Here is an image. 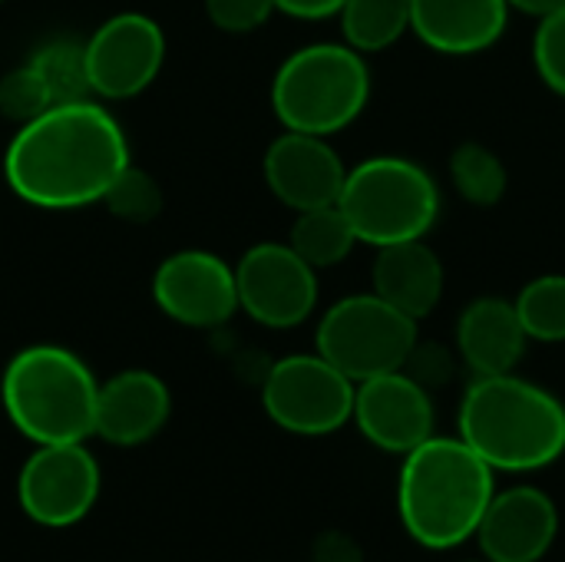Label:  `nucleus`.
<instances>
[{
    "instance_id": "f257e3e1",
    "label": "nucleus",
    "mask_w": 565,
    "mask_h": 562,
    "mask_svg": "<svg viewBox=\"0 0 565 562\" xmlns=\"http://www.w3.org/2000/svg\"><path fill=\"white\" fill-rule=\"evenodd\" d=\"M126 166V132L96 99L53 103L36 119L17 126L3 152L10 192L26 205L53 212L103 202Z\"/></svg>"
},
{
    "instance_id": "f03ea898",
    "label": "nucleus",
    "mask_w": 565,
    "mask_h": 562,
    "mask_svg": "<svg viewBox=\"0 0 565 562\" xmlns=\"http://www.w3.org/2000/svg\"><path fill=\"white\" fill-rule=\"evenodd\" d=\"M493 467L457 434L427 437L404 454L397 474V513L407 537L424 550H454L477 537L497 494Z\"/></svg>"
},
{
    "instance_id": "7ed1b4c3",
    "label": "nucleus",
    "mask_w": 565,
    "mask_h": 562,
    "mask_svg": "<svg viewBox=\"0 0 565 562\" xmlns=\"http://www.w3.org/2000/svg\"><path fill=\"white\" fill-rule=\"evenodd\" d=\"M457 431L497 474H533L565 457V404L513 371L467 384Z\"/></svg>"
},
{
    "instance_id": "20e7f679",
    "label": "nucleus",
    "mask_w": 565,
    "mask_h": 562,
    "mask_svg": "<svg viewBox=\"0 0 565 562\" xmlns=\"http://www.w3.org/2000/svg\"><path fill=\"white\" fill-rule=\"evenodd\" d=\"M0 401L10 424L36 447L96 437L99 381L70 348L30 344L17 351L3 368Z\"/></svg>"
},
{
    "instance_id": "39448f33",
    "label": "nucleus",
    "mask_w": 565,
    "mask_h": 562,
    "mask_svg": "<svg viewBox=\"0 0 565 562\" xmlns=\"http://www.w3.org/2000/svg\"><path fill=\"white\" fill-rule=\"evenodd\" d=\"M371 103V66L361 50L308 43L281 60L271 76V109L291 132L334 136L361 119Z\"/></svg>"
},
{
    "instance_id": "423d86ee",
    "label": "nucleus",
    "mask_w": 565,
    "mask_h": 562,
    "mask_svg": "<svg viewBox=\"0 0 565 562\" xmlns=\"http://www.w3.org/2000/svg\"><path fill=\"white\" fill-rule=\"evenodd\" d=\"M338 205L361 245L384 248L430 235L440 219V185L417 159L367 156L348 169Z\"/></svg>"
},
{
    "instance_id": "0eeeda50",
    "label": "nucleus",
    "mask_w": 565,
    "mask_h": 562,
    "mask_svg": "<svg viewBox=\"0 0 565 562\" xmlns=\"http://www.w3.org/2000/svg\"><path fill=\"white\" fill-rule=\"evenodd\" d=\"M417 318L404 315L374 291L338 298L318 321L315 351L354 384L401 371L420 341Z\"/></svg>"
},
{
    "instance_id": "6e6552de",
    "label": "nucleus",
    "mask_w": 565,
    "mask_h": 562,
    "mask_svg": "<svg viewBox=\"0 0 565 562\" xmlns=\"http://www.w3.org/2000/svg\"><path fill=\"white\" fill-rule=\"evenodd\" d=\"M358 384L328 358L288 354L275 361L262 384L268 421L298 437H328L351 424Z\"/></svg>"
},
{
    "instance_id": "1a4fd4ad",
    "label": "nucleus",
    "mask_w": 565,
    "mask_h": 562,
    "mask_svg": "<svg viewBox=\"0 0 565 562\" xmlns=\"http://www.w3.org/2000/svg\"><path fill=\"white\" fill-rule=\"evenodd\" d=\"M238 308L271 331L305 325L318 308V268L288 242H258L235 265Z\"/></svg>"
},
{
    "instance_id": "9d476101",
    "label": "nucleus",
    "mask_w": 565,
    "mask_h": 562,
    "mask_svg": "<svg viewBox=\"0 0 565 562\" xmlns=\"http://www.w3.org/2000/svg\"><path fill=\"white\" fill-rule=\"evenodd\" d=\"M103 474L83 444L36 447L17 477L20 510L46 530H66L96 507Z\"/></svg>"
},
{
    "instance_id": "9b49d317",
    "label": "nucleus",
    "mask_w": 565,
    "mask_h": 562,
    "mask_svg": "<svg viewBox=\"0 0 565 562\" xmlns=\"http://www.w3.org/2000/svg\"><path fill=\"white\" fill-rule=\"evenodd\" d=\"M86 70L93 96L132 99L149 89L166 63V33L146 13H116L93 30Z\"/></svg>"
},
{
    "instance_id": "f8f14e48",
    "label": "nucleus",
    "mask_w": 565,
    "mask_h": 562,
    "mask_svg": "<svg viewBox=\"0 0 565 562\" xmlns=\"http://www.w3.org/2000/svg\"><path fill=\"white\" fill-rule=\"evenodd\" d=\"M156 308L185 328H222L238 308L235 268L202 248L169 255L152 275Z\"/></svg>"
},
{
    "instance_id": "ddd939ff",
    "label": "nucleus",
    "mask_w": 565,
    "mask_h": 562,
    "mask_svg": "<svg viewBox=\"0 0 565 562\" xmlns=\"http://www.w3.org/2000/svg\"><path fill=\"white\" fill-rule=\"evenodd\" d=\"M351 421L371 447L404 457L434 437L437 411L430 391L401 368L358 384Z\"/></svg>"
},
{
    "instance_id": "4468645a",
    "label": "nucleus",
    "mask_w": 565,
    "mask_h": 562,
    "mask_svg": "<svg viewBox=\"0 0 565 562\" xmlns=\"http://www.w3.org/2000/svg\"><path fill=\"white\" fill-rule=\"evenodd\" d=\"M268 192L291 212L334 205L341 199L348 166L328 136L285 129L262 159Z\"/></svg>"
},
{
    "instance_id": "2eb2a0df",
    "label": "nucleus",
    "mask_w": 565,
    "mask_h": 562,
    "mask_svg": "<svg viewBox=\"0 0 565 562\" xmlns=\"http://www.w3.org/2000/svg\"><path fill=\"white\" fill-rule=\"evenodd\" d=\"M559 537V510L553 497L540 487H510L497 490L477 543L490 562H540Z\"/></svg>"
},
{
    "instance_id": "dca6fc26",
    "label": "nucleus",
    "mask_w": 565,
    "mask_h": 562,
    "mask_svg": "<svg viewBox=\"0 0 565 562\" xmlns=\"http://www.w3.org/2000/svg\"><path fill=\"white\" fill-rule=\"evenodd\" d=\"M172 414L169 388L159 374L132 368L99 384L96 437L113 447H139L152 441Z\"/></svg>"
},
{
    "instance_id": "f3484780",
    "label": "nucleus",
    "mask_w": 565,
    "mask_h": 562,
    "mask_svg": "<svg viewBox=\"0 0 565 562\" xmlns=\"http://www.w3.org/2000/svg\"><path fill=\"white\" fill-rule=\"evenodd\" d=\"M510 23L507 0H411V33L444 56L490 50Z\"/></svg>"
},
{
    "instance_id": "a211bd4d",
    "label": "nucleus",
    "mask_w": 565,
    "mask_h": 562,
    "mask_svg": "<svg viewBox=\"0 0 565 562\" xmlns=\"http://www.w3.org/2000/svg\"><path fill=\"white\" fill-rule=\"evenodd\" d=\"M457 354L473 371L483 374H510L526 354L530 335L520 321L513 298L480 295L457 318Z\"/></svg>"
},
{
    "instance_id": "6ab92c4d",
    "label": "nucleus",
    "mask_w": 565,
    "mask_h": 562,
    "mask_svg": "<svg viewBox=\"0 0 565 562\" xmlns=\"http://www.w3.org/2000/svg\"><path fill=\"white\" fill-rule=\"evenodd\" d=\"M371 265V291L401 308L404 315L424 321L444 298L447 272L440 255L427 245V238L397 242L374 248Z\"/></svg>"
},
{
    "instance_id": "aec40b11",
    "label": "nucleus",
    "mask_w": 565,
    "mask_h": 562,
    "mask_svg": "<svg viewBox=\"0 0 565 562\" xmlns=\"http://www.w3.org/2000/svg\"><path fill=\"white\" fill-rule=\"evenodd\" d=\"M288 245L311 265V268H334L341 265L354 245L358 235L348 222V215L341 212V205H321V209H308V212H295L291 232H288Z\"/></svg>"
},
{
    "instance_id": "412c9836",
    "label": "nucleus",
    "mask_w": 565,
    "mask_h": 562,
    "mask_svg": "<svg viewBox=\"0 0 565 562\" xmlns=\"http://www.w3.org/2000/svg\"><path fill=\"white\" fill-rule=\"evenodd\" d=\"M338 20L348 46L381 53L411 33V0H344Z\"/></svg>"
},
{
    "instance_id": "4be33fe9",
    "label": "nucleus",
    "mask_w": 565,
    "mask_h": 562,
    "mask_svg": "<svg viewBox=\"0 0 565 562\" xmlns=\"http://www.w3.org/2000/svg\"><path fill=\"white\" fill-rule=\"evenodd\" d=\"M450 182L460 192V199H467L470 205L490 209L507 195L510 185V172L507 162L483 142H460L450 152Z\"/></svg>"
},
{
    "instance_id": "5701e85b",
    "label": "nucleus",
    "mask_w": 565,
    "mask_h": 562,
    "mask_svg": "<svg viewBox=\"0 0 565 562\" xmlns=\"http://www.w3.org/2000/svg\"><path fill=\"white\" fill-rule=\"evenodd\" d=\"M530 341L563 344L565 341V275L550 272L520 288L513 298Z\"/></svg>"
},
{
    "instance_id": "b1692460",
    "label": "nucleus",
    "mask_w": 565,
    "mask_h": 562,
    "mask_svg": "<svg viewBox=\"0 0 565 562\" xmlns=\"http://www.w3.org/2000/svg\"><path fill=\"white\" fill-rule=\"evenodd\" d=\"M30 63L43 76L50 99L53 103H76V99H93L89 86V70H86V46L66 36H56L43 43Z\"/></svg>"
},
{
    "instance_id": "393cba45",
    "label": "nucleus",
    "mask_w": 565,
    "mask_h": 562,
    "mask_svg": "<svg viewBox=\"0 0 565 562\" xmlns=\"http://www.w3.org/2000/svg\"><path fill=\"white\" fill-rule=\"evenodd\" d=\"M103 205H106L116 219H122V222L146 225V222H152V219L162 212V189H159V182H156L146 169H139V166L129 162V166L113 179V185L106 189Z\"/></svg>"
},
{
    "instance_id": "a878e982",
    "label": "nucleus",
    "mask_w": 565,
    "mask_h": 562,
    "mask_svg": "<svg viewBox=\"0 0 565 562\" xmlns=\"http://www.w3.org/2000/svg\"><path fill=\"white\" fill-rule=\"evenodd\" d=\"M50 106H53L50 89L33 63L13 66L10 73H3V79H0V116L3 119L23 126V123L36 119L40 113H46Z\"/></svg>"
},
{
    "instance_id": "bb28decb",
    "label": "nucleus",
    "mask_w": 565,
    "mask_h": 562,
    "mask_svg": "<svg viewBox=\"0 0 565 562\" xmlns=\"http://www.w3.org/2000/svg\"><path fill=\"white\" fill-rule=\"evenodd\" d=\"M533 66L540 79L565 99V7L540 20L533 33Z\"/></svg>"
},
{
    "instance_id": "cd10ccee",
    "label": "nucleus",
    "mask_w": 565,
    "mask_h": 562,
    "mask_svg": "<svg viewBox=\"0 0 565 562\" xmlns=\"http://www.w3.org/2000/svg\"><path fill=\"white\" fill-rule=\"evenodd\" d=\"M209 20L222 33H255L275 13V0H205Z\"/></svg>"
},
{
    "instance_id": "c85d7f7f",
    "label": "nucleus",
    "mask_w": 565,
    "mask_h": 562,
    "mask_svg": "<svg viewBox=\"0 0 565 562\" xmlns=\"http://www.w3.org/2000/svg\"><path fill=\"white\" fill-rule=\"evenodd\" d=\"M457 358H460V354H454V351L444 348V344H424V341H417V348L411 351L404 371H407L417 384H424L427 391H437V388H447V384L454 381V374H457Z\"/></svg>"
},
{
    "instance_id": "c756f323",
    "label": "nucleus",
    "mask_w": 565,
    "mask_h": 562,
    "mask_svg": "<svg viewBox=\"0 0 565 562\" xmlns=\"http://www.w3.org/2000/svg\"><path fill=\"white\" fill-rule=\"evenodd\" d=\"M311 556H315V562H364V550H361V543L351 533H344V530H324L315 540Z\"/></svg>"
},
{
    "instance_id": "7c9ffc66",
    "label": "nucleus",
    "mask_w": 565,
    "mask_h": 562,
    "mask_svg": "<svg viewBox=\"0 0 565 562\" xmlns=\"http://www.w3.org/2000/svg\"><path fill=\"white\" fill-rule=\"evenodd\" d=\"M344 0H275V10L295 17V20H328L338 17Z\"/></svg>"
},
{
    "instance_id": "2f4dec72",
    "label": "nucleus",
    "mask_w": 565,
    "mask_h": 562,
    "mask_svg": "<svg viewBox=\"0 0 565 562\" xmlns=\"http://www.w3.org/2000/svg\"><path fill=\"white\" fill-rule=\"evenodd\" d=\"M507 3H510V10H520V13L536 17V20H543V17L565 7V0H507Z\"/></svg>"
},
{
    "instance_id": "473e14b6",
    "label": "nucleus",
    "mask_w": 565,
    "mask_h": 562,
    "mask_svg": "<svg viewBox=\"0 0 565 562\" xmlns=\"http://www.w3.org/2000/svg\"><path fill=\"white\" fill-rule=\"evenodd\" d=\"M470 562H490V560H470Z\"/></svg>"
},
{
    "instance_id": "72a5a7b5",
    "label": "nucleus",
    "mask_w": 565,
    "mask_h": 562,
    "mask_svg": "<svg viewBox=\"0 0 565 562\" xmlns=\"http://www.w3.org/2000/svg\"><path fill=\"white\" fill-rule=\"evenodd\" d=\"M0 3H3V0H0Z\"/></svg>"
}]
</instances>
